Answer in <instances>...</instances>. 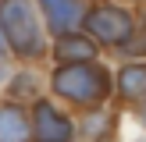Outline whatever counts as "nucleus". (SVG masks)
Returning a JSON list of instances; mask_svg holds the SVG:
<instances>
[{
    "mask_svg": "<svg viewBox=\"0 0 146 142\" xmlns=\"http://www.w3.org/2000/svg\"><path fill=\"white\" fill-rule=\"evenodd\" d=\"M0 32L18 57H39L46 46L32 0H0Z\"/></svg>",
    "mask_w": 146,
    "mask_h": 142,
    "instance_id": "obj_1",
    "label": "nucleus"
},
{
    "mask_svg": "<svg viewBox=\"0 0 146 142\" xmlns=\"http://www.w3.org/2000/svg\"><path fill=\"white\" fill-rule=\"evenodd\" d=\"M54 92L71 99V103H100L111 92V78H107L104 68H96L89 60L68 64V68H61L54 75Z\"/></svg>",
    "mask_w": 146,
    "mask_h": 142,
    "instance_id": "obj_2",
    "label": "nucleus"
},
{
    "mask_svg": "<svg viewBox=\"0 0 146 142\" xmlns=\"http://www.w3.org/2000/svg\"><path fill=\"white\" fill-rule=\"evenodd\" d=\"M86 28H89V36L100 39V43H121L132 32V18H128V11H121V7H96V11H89V18H86Z\"/></svg>",
    "mask_w": 146,
    "mask_h": 142,
    "instance_id": "obj_3",
    "label": "nucleus"
},
{
    "mask_svg": "<svg viewBox=\"0 0 146 142\" xmlns=\"http://www.w3.org/2000/svg\"><path fill=\"white\" fill-rule=\"evenodd\" d=\"M32 135L39 142H71L75 124H71L57 106H50L46 99H39V103H36V114H32Z\"/></svg>",
    "mask_w": 146,
    "mask_h": 142,
    "instance_id": "obj_4",
    "label": "nucleus"
},
{
    "mask_svg": "<svg viewBox=\"0 0 146 142\" xmlns=\"http://www.w3.org/2000/svg\"><path fill=\"white\" fill-rule=\"evenodd\" d=\"M29 135H32V124H29L25 110H21V103H4L0 106V142H29Z\"/></svg>",
    "mask_w": 146,
    "mask_h": 142,
    "instance_id": "obj_5",
    "label": "nucleus"
},
{
    "mask_svg": "<svg viewBox=\"0 0 146 142\" xmlns=\"http://www.w3.org/2000/svg\"><path fill=\"white\" fill-rule=\"evenodd\" d=\"M78 18H82V0H57V4H50V7H46L50 32H57V36L71 32Z\"/></svg>",
    "mask_w": 146,
    "mask_h": 142,
    "instance_id": "obj_6",
    "label": "nucleus"
},
{
    "mask_svg": "<svg viewBox=\"0 0 146 142\" xmlns=\"http://www.w3.org/2000/svg\"><path fill=\"white\" fill-rule=\"evenodd\" d=\"M54 53H57V60L82 64V60H93V57H96V46H93V43L86 39V36H71V32H64L61 39H57Z\"/></svg>",
    "mask_w": 146,
    "mask_h": 142,
    "instance_id": "obj_7",
    "label": "nucleus"
},
{
    "mask_svg": "<svg viewBox=\"0 0 146 142\" xmlns=\"http://www.w3.org/2000/svg\"><path fill=\"white\" fill-rule=\"evenodd\" d=\"M118 85H121V96H125V99H143L146 96V64L125 68L121 78H118Z\"/></svg>",
    "mask_w": 146,
    "mask_h": 142,
    "instance_id": "obj_8",
    "label": "nucleus"
},
{
    "mask_svg": "<svg viewBox=\"0 0 146 142\" xmlns=\"http://www.w3.org/2000/svg\"><path fill=\"white\" fill-rule=\"evenodd\" d=\"M11 96H14V99L36 96V78H32V75H18V78H14V85H11Z\"/></svg>",
    "mask_w": 146,
    "mask_h": 142,
    "instance_id": "obj_9",
    "label": "nucleus"
},
{
    "mask_svg": "<svg viewBox=\"0 0 146 142\" xmlns=\"http://www.w3.org/2000/svg\"><path fill=\"white\" fill-rule=\"evenodd\" d=\"M4 46H7V43H4V32H0V57H4Z\"/></svg>",
    "mask_w": 146,
    "mask_h": 142,
    "instance_id": "obj_10",
    "label": "nucleus"
},
{
    "mask_svg": "<svg viewBox=\"0 0 146 142\" xmlns=\"http://www.w3.org/2000/svg\"><path fill=\"white\" fill-rule=\"evenodd\" d=\"M39 4H43V7H50V4H57V0H39Z\"/></svg>",
    "mask_w": 146,
    "mask_h": 142,
    "instance_id": "obj_11",
    "label": "nucleus"
},
{
    "mask_svg": "<svg viewBox=\"0 0 146 142\" xmlns=\"http://www.w3.org/2000/svg\"><path fill=\"white\" fill-rule=\"evenodd\" d=\"M143 121H146V110H143Z\"/></svg>",
    "mask_w": 146,
    "mask_h": 142,
    "instance_id": "obj_12",
    "label": "nucleus"
}]
</instances>
